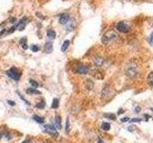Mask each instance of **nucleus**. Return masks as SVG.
Wrapping results in <instances>:
<instances>
[{
	"instance_id": "7ed1b4c3",
	"label": "nucleus",
	"mask_w": 153,
	"mask_h": 143,
	"mask_svg": "<svg viewBox=\"0 0 153 143\" xmlns=\"http://www.w3.org/2000/svg\"><path fill=\"white\" fill-rule=\"evenodd\" d=\"M6 74H7V75L9 76L10 78H12V79L16 80V81H18L19 79H20V76H21V73L16 68H14V67H13V68L8 70L6 72Z\"/></svg>"
},
{
	"instance_id": "ddd939ff",
	"label": "nucleus",
	"mask_w": 153,
	"mask_h": 143,
	"mask_svg": "<svg viewBox=\"0 0 153 143\" xmlns=\"http://www.w3.org/2000/svg\"><path fill=\"white\" fill-rule=\"evenodd\" d=\"M85 87H86V89H87L88 91H91L94 88V82H93L92 80L87 79V80H86V82H85Z\"/></svg>"
},
{
	"instance_id": "4be33fe9",
	"label": "nucleus",
	"mask_w": 153,
	"mask_h": 143,
	"mask_svg": "<svg viewBox=\"0 0 153 143\" xmlns=\"http://www.w3.org/2000/svg\"><path fill=\"white\" fill-rule=\"evenodd\" d=\"M147 83L153 87V72H151L147 76Z\"/></svg>"
},
{
	"instance_id": "4468645a",
	"label": "nucleus",
	"mask_w": 153,
	"mask_h": 143,
	"mask_svg": "<svg viewBox=\"0 0 153 143\" xmlns=\"http://www.w3.org/2000/svg\"><path fill=\"white\" fill-rule=\"evenodd\" d=\"M26 93L29 94H41V93L39 92V91L36 90L35 88H28L26 90Z\"/></svg>"
},
{
	"instance_id": "cd10ccee",
	"label": "nucleus",
	"mask_w": 153,
	"mask_h": 143,
	"mask_svg": "<svg viewBox=\"0 0 153 143\" xmlns=\"http://www.w3.org/2000/svg\"><path fill=\"white\" fill-rule=\"evenodd\" d=\"M148 41H149L150 44H153V32H152L151 35H150L149 38H148Z\"/></svg>"
},
{
	"instance_id": "423d86ee",
	"label": "nucleus",
	"mask_w": 153,
	"mask_h": 143,
	"mask_svg": "<svg viewBox=\"0 0 153 143\" xmlns=\"http://www.w3.org/2000/svg\"><path fill=\"white\" fill-rule=\"evenodd\" d=\"M89 72V68L86 65H78L76 67V73L79 74H86Z\"/></svg>"
},
{
	"instance_id": "c85d7f7f",
	"label": "nucleus",
	"mask_w": 153,
	"mask_h": 143,
	"mask_svg": "<svg viewBox=\"0 0 153 143\" xmlns=\"http://www.w3.org/2000/svg\"><path fill=\"white\" fill-rule=\"evenodd\" d=\"M141 111V107L140 106H137V107H135V112L136 113H139Z\"/></svg>"
},
{
	"instance_id": "0eeeda50",
	"label": "nucleus",
	"mask_w": 153,
	"mask_h": 143,
	"mask_svg": "<svg viewBox=\"0 0 153 143\" xmlns=\"http://www.w3.org/2000/svg\"><path fill=\"white\" fill-rule=\"evenodd\" d=\"M91 74H92L94 77H96L97 79H102L103 76H104L103 72H102L99 68H96V69L91 71Z\"/></svg>"
},
{
	"instance_id": "f257e3e1",
	"label": "nucleus",
	"mask_w": 153,
	"mask_h": 143,
	"mask_svg": "<svg viewBox=\"0 0 153 143\" xmlns=\"http://www.w3.org/2000/svg\"><path fill=\"white\" fill-rule=\"evenodd\" d=\"M117 36H118V35H117V32L115 31H113V30L107 31L103 35V36L102 38V42L103 43L104 45H108V44H110V43L113 42L115 39H116Z\"/></svg>"
},
{
	"instance_id": "aec40b11",
	"label": "nucleus",
	"mask_w": 153,
	"mask_h": 143,
	"mask_svg": "<svg viewBox=\"0 0 153 143\" xmlns=\"http://www.w3.org/2000/svg\"><path fill=\"white\" fill-rule=\"evenodd\" d=\"M47 36L51 38V39H54V38H56V32L53 31V30H49L47 32Z\"/></svg>"
},
{
	"instance_id": "b1692460",
	"label": "nucleus",
	"mask_w": 153,
	"mask_h": 143,
	"mask_svg": "<svg viewBox=\"0 0 153 143\" xmlns=\"http://www.w3.org/2000/svg\"><path fill=\"white\" fill-rule=\"evenodd\" d=\"M36 107L37 109H44L45 108V101L44 100H41L40 102H38L36 105Z\"/></svg>"
},
{
	"instance_id": "1a4fd4ad",
	"label": "nucleus",
	"mask_w": 153,
	"mask_h": 143,
	"mask_svg": "<svg viewBox=\"0 0 153 143\" xmlns=\"http://www.w3.org/2000/svg\"><path fill=\"white\" fill-rule=\"evenodd\" d=\"M93 62L95 66H97L98 68L99 67H102L104 63V59L102 58V57H100V56H95L93 58Z\"/></svg>"
},
{
	"instance_id": "72a5a7b5",
	"label": "nucleus",
	"mask_w": 153,
	"mask_h": 143,
	"mask_svg": "<svg viewBox=\"0 0 153 143\" xmlns=\"http://www.w3.org/2000/svg\"><path fill=\"white\" fill-rule=\"evenodd\" d=\"M128 1H129V0H128Z\"/></svg>"
},
{
	"instance_id": "39448f33",
	"label": "nucleus",
	"mask_w": 153,
	"mask_h": 143,
	"mask_svg": "<svg viewBox=\"0 0 153 143\" xmlns=\"http://www.w3.org/2000/svg\"><path fill=\"white\" fill-rule=\"evenodd\" d=\"M117 30L123 33H127V32H129V31H130V27L124 22H119L117 24Z\"/></svg>"
},
{
	"instance_id": "393cba45",
	"label": "nucleus",
	"mask_w": 153,
	"mask_h": 143,
	"mask_svg": "<svg viewBox=\"0 0 153 143\" xmlns=\"http://www.w3.org/2000/svg\"><path fill=\"white\" fill-rule=\"evenodd\" d=\"M104 116L107 117V118H110V119H115V118H116V116L113 114H105Z\"/></svg>"
},
{
	"instance_id": "f8f14e48",
	"label": "nucleus",
	"mask_w": 153,
	"mask_h": 143,
	"mask_svg": "<svg viewBox=\"0 0 153 143\" xmlns=\"http://www.w3.org/2000/svg\"><path fill=\"white\" fill-rule=\"evenodd\" d=\"M55 123H56V130L59 129V130H60L61 129V117L59 116H56V118H55Z\"/></svg>"
},
{
	"instance_id": "a211bd4d",
	"label": "nucleus",
	"mask_w": 153,
	"mask_h": 143,
	"mask_svg": "<svg viewBox=\"0 0 153 143\" xmlns=\"http://www.w3.org/2000/svg\"><path fill=\"white\" fill-rule=\"evenodd\" d=\"M33 119L35 121H36L37 123H40V124L44 123V118L41 117V116H36V114H35V116H33Z\"/></svg>"
},
{
	"instance_id": "9b49d317",
	"label": "nucleus",
	"mask_w": 153,
	"mask_h": 143,
	"mask_svg": "<svg viewBox=\"0 0 153 143\" xmlns=\"http://www.w3.org/2000/svg\"><path fill=\"white\" fill-rule=\"evenodd\" d=\"M26 18L24 17L22 18L20 21H19V23L16 25V28H18V30L19 31H23L24 30V28H25V25H26Z\"/></svg>"
},
{
	"instance_id": "f03ea898",
	"label": "nucleus",
	"mask_w": 153,
	"mask_h": 143,
	"mask_svg": "<svg viewBox=\"0 0 153 143\" xmlns=\"http://www.w3.org/2000/svg\"><path fill=\"white\" fill-rule=\"evenodd\" d=\"M126 74L127 77L129 78H135L139 75V71H138V67L136 64L130 63L129 65L126 66Z\"/></svg>"
},
{
	"instance_id": "20e7f679",
	"label": "nucleus",
	"mask_w": 153,
	"mask_h": 143,
	"mask_svg": "<svg viewBox=\"0 0 153 143\" xmlns=\"http://www.w3.org/2000/svg\"><path fill=\"white\" fill-rule=\"evenodd\" d=\"M44 132L49 133V135L53 136H57V131L56 128L54 125H51V124H46L44 125Z\"/></svg>"
},
{
	"instance_id": "c756f323",
	"label": "nucleus",
	"mask_w": 153,
	"mask_h": 143,
	"mask_svg": "<svg viewBox=\"0 0 153 143\" xmlns=\"http://www.w3.org/2000/svg\"><path fill=\"white\" fill-rule=\"evenodd\" d=\"M8 103L11 105V106H14V105H16V102H14V101H11V100H9Z\"/></svg>"
},
{
	"instance_id": "473e14b6",
	"label": "nucleus",
	"mask_w": 153,
	"mask_h": 143,
	"mask_svg": "<svg viewBox=\"0 0 153 143\" xmlns=\"http://www.w3.org/2000/svg\"><path fill=\"white\" fill-rule=\"evenodd\" d=\"M43 143H49V142H43Z\"/></svg>"
},
{
	"instance_id": "5701e85b",
	"label": "nucleus",
	"mask_w": 153,
	"mask_h": 143,
	"mask_svg": "<svg viewBox=\"0 0 153 143\" xmlns=\"http://www.w3.org/2000/svg\"><path fill=\"white\" fill-rule=\"evenodd\" d=\"M110 124L109 123H107V122H103L102 124V130H104V131H108V130H110Z\"/></svg>"
},
{
	"instance_id": "f3484780",
	"label": "nucleus",
	"mask_w": 153,
	"mask_h": 143,
	"mask_svg": "<svg viewBox=\"0 0 153 143\" xmlns=\"http://www.w3.org/2000/svg\"><path fill=\"white\" fill-rule=\"evenodd\" d=\"M59 106V98H54L53 99V102H52V108L53 109H57Z\"/></svg>"
},
{
	"instance_id": "7c9ffc66",
	"label": "nucleus",
	"mask_w": 153,
	"mask_h": 143,
	"mask_svg": "<svg viewBox=\"0 0 153 143\" xmlns=\"http://www.w3.org/2000/svg\"><path fill=\"white\" fill-rule=\"evenodd\" d=\"M127 120H128V118H127V117H126V118H123V119H122V122H126Z\"/></svg>"
},
{
	"instance_id": "dca6fc26",
	"label": "nucleus",
	"mask_w": 153,
	"mask_h": 143,
	"mask_svg": "<svg viewBox=\"0 0 153 143\" xmlns=\"http://www.w3.org/2000/svg\"><path fill=\"white\" fill-rule=\"evenodd\" d=\"M19 43H20V45L23 47L24 50H27L28 49V45H27V38L26 37H23L20 39V41H19Z\"/></svg>"
},
{
	"instance_id": "a878e982",
	"label": "nucleus",
	"mask_w": 153,
	"mask_h": 143,
	"mask_svg": "<svg viewBox=\"0 0 153 143\" xmlns=\"http://www.w3.org/2000/svg\"><path fill=\"white\" fill-rule=\"evenodd\" d=\"M30 83H31V85H32V86H33V88H35V89L38 87V83L36 82V81H35V80H33V79H31V80H30Z\"/></svg>"
},
{
	"instance_id": "6e6552de",
	"label": "nucleus",
	"mask_w": 153,
	"mask_h": 143,
	"mask_svg": "<svg viewBox=\"0 0 153 143\" xmlns=\"http://www.w3.org/2000/svg\"><path fill=\"white\" fill-rule=\"evenodd\" d=\"M70 22V15L68 13H62L59 16V23L62 25H66Z\"/></svg>"
},
{
	"instance_id": "6ab92c4d",
	"label": "nucleus",
	"mask_w": 153,
	"mask_h": 143,
	"mask_svg": "<svg viewBox=\"0 0 153 143\" xmlns=\"http://www.w3.org/2000/svg\"><path fill=\"white\" fill-rule=\"evenodd\" d=\"M69 45H70V41L69 40H65L63 42V44H62V46H61V51L62 52H65L67 49H68Z\"/></svg>"
},
{
	"instance_id": "9d476101",
	"label": "nucleus",
	"mask_w": 153,
	"mask_h": 143,
	"mask_svg": "<svg viewBox=\"0 0 153 143\" xmlns=\"http://www.w3.org/2000/svg\"><path fill=\"white\" fill-rule=\"evenodd\" d=\"M110 92H111V88H110V86H105V87L102 89V98H105V97H107Z\"/></svg>"
},
{
	"instance_id": "2f4dec72",
	"label": "nucleus",
	"mask_w": 153,
	"mask_h": 143,
	"mask_svg": "<svg viewBox=\"0 0 153 143\" xmlns=\"http://www.w3.org/2000/svg\"><path fill=\"white\" fill-rule=\"evenodd\" d=\"M22 143H30V140H29V139H26V140H24Z\"/></svg>"
},
{
	"instance_id": "412c9836",
	"label": "nucleus",
	"mask_w": 153,
	"mask_h": 143,
	"mask_svg": "<svg viewBox=\"0 0 153 143\" xmlns=\"http://www.w3.org/2000/svg\"><path fill=\"white\" fill-rule=\"evenodd\" d=\"M65 133H70V120L69 117L66 118V123H65Z\"/></svg>"
},
{
	"instance_id": "2eb2a0df",
	"label": "nucleus",
	"mask_w": 153,
	"mask_h": 143,
	"mask_svg": "<svg viewBox=\"0 0 153 143\" xmlns=\"http://www.w3.org/2000/svg\"><path fill=\"white\" fill-rule=\"evenodd\" d=\"M45 52L47 54H50L53 52V44L51 42H47L45 44Z\"/></svg>"
},
{
	"instance_id": "bb28decb",
	"label": "nucleus",
	"mask_w": 153,
	"mask_h": 143,
	"mask_svg": "<svg viewBox=\"0 0 153 143\" xmlns=\"http://www.w3.org/2000/svg\"><path fill=\"white\" fill-rule=\"evenodd\" d=\"M31 50L33 51V52H38L39 51V47H38L37 45H33L32 47H31Z\"/></svg>"
}]
</instances>
